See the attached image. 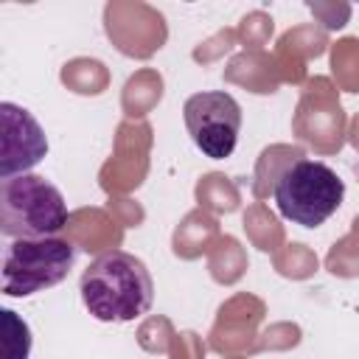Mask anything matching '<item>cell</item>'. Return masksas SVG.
<instances>
[{
  "label": "cell",
  "instance_id": "cell-1",
  "mask_svg": "<svg viewBox=\"0 0 359 359\" xmlns=\"http://www.w3.org/2000/svg\"><path fill=\"white\" fill-rule=\"evenodd\" d=\"M79 292L84 309L101 323H132L154 303L151 272L126 250H109L93 258L81 275Z\"/></svg>",
  "mask_w": 359,
  "mask_h": 359
},
{
  "label": "cell",
  "instance_id": "cell-2",
  "mask_svg": "<svg viewBox=\"0 0 359 359\" xmlns=\"http://www.w3.org/2000/svg\"><path fill=\"white\" fill-rule=\"evenodd\" d=\"M62 191L39 174L0 180V233L6 238H56L67 224Z\"/></svg>",
  "mask_w": 359,
  "mask_h": 359
},
{
  "label": "cell",
  "instance_id": "cell-3",
  "mask_svg": "<svg viewBox=\"0 0 359 359\" xmlns=\"http://www.w3.org/2000/svg\"><path fill=\"white\" fill-rule=\"evenodd\" d=\"M345 182L320 160H294L275 182V208L300 227H320L339 210Z\"/></svg>",
  "mask_w": 359,
  "mask_h": 359
},
{
  "label": "cell",
  "instance_id": "cell-4",
  "mask_svg": "<svg viewBox=\"0 0 359 359\" xmlns=\"http://www.w3.org/2000/svg\"><path fill=\"white\" fill-rule=\"evenodd\" d=\"M76 264V247L67 238H14L3 250L0 289L8 297L45 292L67 278Z\"/></svg>",
  "mask_w": 359,
  "mask_h": 359
},
{
  "label": "cell",
  "instance_id": "cell-5",
  "mask_svg": "<svg viewBox=\"0 0 359 359\" xmlns=\"http://www.w3.org/2000/svg\"><path fill=\"white\" fill-rule=\"evenodd\" d=\"M185 129L194 146L210 157L224 160L233 154L241 132V107L224 90H202L185 98L182 104Z\"/></svg>",
  "mask_w": 359,
  "mask_h": 359
},
{
  "label": "cell",
  "instance_id": "cell-6",
  "mask_svg": "<svg viewBox=\"0 0 359 359\" xmlns=\"http://www.w3.org/2000/svg\"><path fill=\"white\" fill-rule=\"evenodd\" d=\"M0 132V180L28 174L48 154V137L25 107L3 101Z\"/></svg>",
  "mask_w": 359,
  "mask_h": 359
},
{
  "label": "cell",
  "instance_id": "cell-7",
  "mask_svg": "<svg viewBox=\"0 0 359 359\" xmlns=\"http://www.w3.org/2000/svg\"><path fill=\"white\" fill-rule=\"evenodd\" d=\"M3 359H28L31 353V328L11 309H3Z\"/></svg>",
  "mask_w": 359,
  "mask_h": 359
}]
</instances>
